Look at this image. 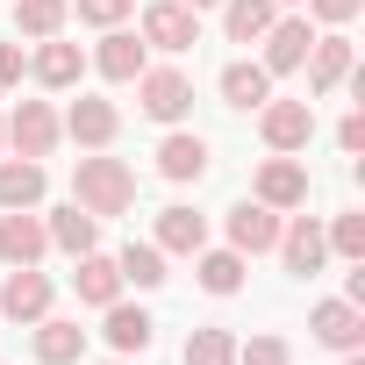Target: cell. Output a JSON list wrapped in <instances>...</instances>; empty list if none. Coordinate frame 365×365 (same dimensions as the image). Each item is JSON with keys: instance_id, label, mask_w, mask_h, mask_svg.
<instances>
[{"instance_id": "obj_1", "label": "cell", "mask_w": 365, "mask_h": 365, "mask_svg": "<svg viewBox=\"0 0 365 365\" xmlns=\"http://www.w3.org/2000/svg\"><path fill=\"white\" fill-rule=\"evenodd\" d=\"M72 201H79L93 222L129 215V208H136V172H129L122 158H108V150H86V158L72 165Z\"/></svg>"}, {"instance_id": "obj_2", "label": "cell", "mask_w": 365, "mask_h": 365, "mask_svg": "<svg viewBox=\"0 0 365 365\" xmlns=\"http://www.w3.org/2000/svg\"><path fill=\"white\" fill-rule=\"evenodd\" d=\"M136 108H143L150 122L179 129V122H187V108H194V79L179 72V65H143V72H136Z\"/></svg>"}, {"instance_id": "obj_3", "label": "cell", "mask_w": 365, "mask_h": 365, "mask_svg": "<svg viewBox=\"0 0 365 365\" xmlns=\"http://www.w3.org/2000/svg\"><path fill=\"white\" fill-rule=\"evenodd\" d=\"M258 136H265V150H279V158L308 150V143H315V101H265V108H258Z\"/></svg>"}, {"instance_id": "obj_4", "label": "cell", "mask_w": 365, "mask_h": 365, "mask_svg": "<svg viewBox=\"0 0 365 365\" xmlns=\"http://www.w3.org/2000/svg\"><path fill=\"white\" fill-rule=\"evenodd\" d=\"M51 301H58V287H51V272H36V265H8V279H0V315L8 322H43L51 315Z\"/></svg>"}, {"instance_id": "obj_5", "label": "cell", "mask_w": 365, "mask_h": 365, "mask_svg": "<svg viewBox=\"0 0 365 365\" xmlns=\"http://www.w3.org/2000/svg\"><path fill=\"white\" fill-rule=\"evenodd\" d=\"M251 201H265L272 215H294V208H308V165L272 150V158L258 165V187H251Z\"/></svg>"}, {"instance_id": "obj_6", "label": "cell", "mask_w": 365, "mask_h": 365, "mask_svg": "<svg viewBox=\"0 0 365 365\" xmlns=\"http://www.w3.org/2000/svg\"><path fill=\"white\" fill-rule=\"evenodd\" d=\"M58 122H65V136H72L79 150H108V143L122 136V108H115V101H101V93H79Z\"/></svg>"}, {"instance_id": "obj_7", "label": "cell", "mask_w": 365, "mask_h": 365, "mask_svg": "<svg viewBox=\"0 0 365 365\" xmlns=\"http://www.w3.org/2000/svg\"><path fill=\"white\" fill-rule=\"evenodd\" d=\"M58 136H65V122H58L51 101H15V115H8V143H15V158H51Z\"/></svg>"}, {"instance_id": "obj_8", "label": "cell", "mask_w": 365, "mask_h": 365, "mask_svg": "<svg viewBox=\"0 0 365 365\" xmlns=\"http://www.w3.org/2000/svg\"><path fill=\"white\" fill-rule=\"evenodd\" d=\"M194 43H201V15H194V8H179V0H158V8H143V51L179 58V51H194Z\"/></svg>"}, {"instance_id": "obj_9", "label": "cell", "mask_w": 365, "mask_h": 365, "mask_svg": "<svg viewBox=\"0 0 365 365\" xmlns=\"http://www.w3.org/2000/svg\"><path fill=\"white\" fill-rule=\"evenodd\" d=\"M258 43H265L258 65H265L272 79H287V72H301V58H308V43H315V22H308V15H279Z\"/></svg>"}, {"instance_id": "obj_10", "label": "cell", "mask_w": 365, "mask_h": 365, "mask_svg": "<svg viewBox=\"0 0 365 365\" xmlns=\"http://www.w3.org/2000/svg\"><path fill=\"white\" fill-rule=\"evenodd\" d=\"M29 79H36V86H51V93H72V86L86 79V51H79V43H65V36H43V43L29 51Z\"/></svg>"}, {"instance_id": "obj_11", "label": "cell", "mask_w": 365, "mask_h": 365, "mask_svg": "<svg viewBox=\"0 0 365 365\" xmlns=\"http://www.w3.org/2000/svg\"><path fill=\"white\" fill-rule=\"evenodd\" d=\"M301 65H308V93H315V101H322V93H336V86H351V72H358L351 36H336V29H329V36H315Z\"/></svg>"}, {"instance_id": "obj_12", "label": "cell", "mask_w": 365, "mask_h": 365, "mask_svg": "<svg viewBox=\"0 0 365 365\" xmlns=\"http://www.w3.org/2000/svg\"><path fill=\"white\" fill-rule=\"evenodd\" d=\"M272 251H279V258H287V272H301V279L329 265V237H322V222H315V215H287Z\"/></svg>"}, {"instance_id": "obj_13", "label": "cell", "mask_w": 365, "mask_h": 365, "mask_svg": "<svg viewBox=\"0 0 365 365\" xmlns=\"http://www.w3.org/2000/svg\"><path fill=\"white\" fill-rule=\"evenodd\" d=\"M308 336L322 351H358L365 344V308L358 301H315L308 308Z\"/></svg>"}, {"instance_id": "obj_14", "label": "cell", "mask_w": 365, "mask_h": 365, "mask_svg": "<svg viewBox=\"0 0 365 365\" xmlns=\"http://www.w3.org/2000/svg\"><path fill=\"white\" fill-rule=\"evenodd\" d=\"M51 251V230L36 208H0V265H36Z\"/></svg>"}, {"instance_id": "obj_15", "label": "cell", "mask_w": 365, "mask_h": 365, "mask_svg": "<svg viewBox=\"0 0 365 365\" xmlns=\"http://www.w3.org/2000/svg\"><path fill=\"white\" fill-rule=\"evenodd\" d=\"M150 329H158V322H150L136 301H108V308H101V336H108L115 358H143V351H150Z\"/></svg>"}, {"instance_id": "obj_16", "label": "cell", "mask_w": 365, "mask_h": 365, "mask_svg": "<svg viewBox=\"0 0 365 365\" xmlns=\"http://www.w3.org/2000/svg\"><path fill=\"white\" fill-rule=\"evenodd\" d=\"M158 172L172 179V187H194V179H208V136L172 129V136L158 143Z\"/></svg>"}, {"instance_id": "obj_17", "label": "cell", "mask_w": 365, "mask_h": 365, "mask_svg": "<svg viewBox=\"0 0 365 365\" xmlns=\"http://www.w3.org/2000/svg\"><path fill=\"white\" fill-rule=\"evenodd\" d=\"M143 65H150V58H143V36H136V29H101V51H93V72H101V79L136 86Z\"/></svg>"}, {"instance_id": "obj_18", "label": "cell", "mask_w": 365, "mask_h": 365, "mask_svg": "<svg viewBox=\"0 0 365 365\" xmlns=\"http://www.w3.org/2000/svg\"><path fill=\"white\" fill-rule=\"evenodd\" d=\"M279 222H287V215H272L265 201H237V208H230V251H244V258L272 251V244H279Z\"/></svg>"}, {"instance_id": "obj_19", "label": "cell", "mask_w": 365, "mask_h": 365, "mask_svg": "<svg viewBox=\"0 0 365 365\" xmlns=\"http://www.w3.org/2000/svg\"><path fill=\"white\" fill-rule=\"evenodd\" d=\"M36 336H29V351H36V365H79L86 358V329L72 322V315H43V322H29Z\"/></svg>"}, {"instance_id": "obj_20", "label": "cell", "mask_w": 365, "mask_h": 365, "mask_svg": "<svg viewBox=\"0 0 365 365\" xmlns=\"http://www.w3.org/2000/svg\"><path fill=\"white\" fill-rule=\"evenodd\" d=\"M43 230H51V244L65 251V258H86V251H101V222L72 201V208H51L43 215Z\"/></svg>"}, {"instance_id": "obj_21", "label": "cell", "mask_w": 365, "mask_h": 365, "mask_svg": "<svg viewBox=\"0 0 365 365\" xmlns=\"http://www.w3.org/2000/svg\"><path fill=\"white\" fill-rule=\"evenodd\" d=\"M72 294H79L86 308H108V301H122V272H115V258H101V251L72 258Z\"/></svg>"}, {"instance_id": "obj_22", "label": "cell", "mask_w": 365, "mask_h": 365, "mask_svg": "<svg viewBox=\"0 0 365 365\" xmlns=\"http://www.w3.org/2000/svg\"><path fill=\"white\" fill-rule=\"evenodd\" d=\"M43 187V158H0V208H36Z\"/></svg>"}, {"instance_id": "obj_23", "label": "cell", "mask_w": 365, "mask_h": 365, "mask_svg": "<svg viewBox=\"0 0 365 365\" xmlns=\"http://www.w3.org/2000/svg\"><path fill=\"white\" fill-rule=\"evenodd\" d=\"M208 244V215H194V208H165L158 215V251L165 258H194Z\"/></svg>"}, {"instance_id": "obj_24", "label": "cell", "mask_w": 365, "mask_h": 365, "mask_svg": "<svg viewBox=\"0 0 365 365\" xmlns=\"http://www.w3.org/2000/svg\"><path fill=\"white\" fill-rule=\"evenodd\" d=\"M222 101H230V108H265V101H272V72L251 65V58L222 65Z\"/></svg>"}, {"instance_id": "obj_25", "label": "cell", "mask_w": 365, "mask_h": 365, "mask_svg": "<svg viewBox=\"0 0 365 365\" xmlns=\"http://www.w3.org/2000/svg\"><path fill=\"white\" fill-rule=\"evenodd\" d=\"M272 22H279V0H222V29H230V43H258Z\"/></svg>"}, {"instance_id": "obj_26", "label": "cell", "mask_w": 365, "mask_h": 365, "mask_svg": "<svg viewBox=\"0 0 365 365\" xmlns=\"http://www.w3.org/2000/svg\"><path fill=\"white\" fill-rule=\"evenodd\" d=\"M194 272H201V287L215 294V301H230L237 287H244V251H194Z\"/></svg>"}, {"instance_id": "obj_27", "label": "cell", "mask_w": 365, "mask_h": 365, "mask_svg": "<svg viewBox=\"0 0 365 365\" xmlns=\"http://www.w3.org/2000/svg\"><path fill=\"white\" fill-rule=\"evenodd\" d=\"M115 272H122V287H143V294L172 279V272H165V251H158V244H122Z\"/></svg>"}, {"instance_id": "obj_28", "label": "cell", "mask_w": 365, "mask_h": 365, "mask_svg": "<svg viewBox=\"0 0 365 365\" xmlns=\"http://www.w3.org/2000/svg\"><path fill=\"white\" fill-rule=\"evenodd\" d=\"M65 15H72V0H15V36L43 43V36L65 29Z\"/></svg>"}, {"instance_id": "obj_29", "label": "cell", "mask_w": 365, "mask_h": 365, "mask_svg": "<svg viewBox=\"0 0 365 365\" xmlns=\"http://www.w3.org/2000/svg\"><path fill=\"white\" fill-rule=\"evenodd\" d=\"M179 358H187V365H237V336L230 329H187V351H179Z\"/></svg>"}, {"instance_id": "obj_30", "label": "cell", "mask_w": 365, "mask_h": 365, "mask_svg": "<svg viewBox=\"0 0 365 365\" xmlns=\"http://www.w3.org/2000/svg\"><path fill=\"white\" fill-rule=\"evenodd\" d=\"M322 237H329V251H336V258H351V265L365 258V215H358V208H351V215H336Z\"/></svg>"}, {"instance_id": "obj_31", "label": "cell", "mask_w": 365, "mask_h": 365, "mask_svg": "<svg viewBox=\"0 0 365 365\" xmlns=\"http://www.w3.org/2000/svg\"><path fill=\"white\" fill-rule=\"evenodd\" d=\"M72 8H79V22H86V29H122L136 0H72Z\"/></svg>"}, {"instance_id": "obj_32", "label": "cell", "mask_w": 365, "mask_h": 365, "mask_svg": "<svg viewBox=\"0 0 365 365\" xmlns=\"http://www.w3.org/2000/svg\"><path fill=\"white\" fill-rule=\"evenodd\" d=\"M237 365H294V351H287V336H251V344H237Z\"/></svg>"}, {"instance_id": "obj_33", "label": "cell", "mask_w": 365, "mask_h": 365, "mask_svg": "<svg viewBox=\"0 0 365 365\" xmlns=\"http://www.w3.org/2000/svg\"><path fill=\"white\" fill-rule=\"evenodd\" d=\"M358 8H365V0H308V22L344 29V22H358Z\"/></svg>"}, {"instance_id": "obj_34", "label": "cell", "mask_w": 365, "mask_h": 365, "mask_svg": "<svg viewBox=\"0 0 365 365\" xmlns=\"http://www.w3.org/2000/svg\"><path fill=\"white\" fill-rule=\"evenodd\" d=\"M22 72H29L22 43H0V93H8V86H22Z\"/></svg>"}, {"instance_id": "obj_35", "label": "cell", "mask_w": 365, "mask_h": 365, "mask_svg": "<svg viewBox=\"0 0 365 365\" xmlns=\"http://www.w3.org/2000/svg\"><path fill=\"white\" fill-rule=\"evenodd\" d=\"M336 150H344V158L365 150V115H344V122H336Z\"/></svg>"}, {"instance_id": "obj_36", "label": "cell", "mask_w": 365, "mask_h": 365, "mask_svg": "<svg viewBox=\"0 0 365 365\" xmlns=\"http://www.w3.org/2000/svg\"><path fill=\"white\" fill-rule=\"evenodd\" d=\"M179 8H194V15H208V8H222V0H179Z\"/></svg>"}, {"instance_id": "obj_37", "label": "cell", "mask_w": 365, "mask_h": 365, "mask_svg": "<svg viewBox=\"0 0 365 365\" xmlns=\"http://www.w3.org/2000/svg\"><path fill=\"white\" fill-rule=\"evenodd\" d=\"M0 150H8V115H0Z\"/></svg>"}, {"instance_id": "obj_38", "label": "cell", "mask_w": 365, "mask_h": 365, "mask_svg": "<svg viewBox=\"0 0 365 365\" xmlns=\"http://www.w3.org/2000/svg\"><path fill=\"white\" fill-rule=\"evenodd\" d=\"M344 365H365V358H358V351H344Z\"/></svg>"}, {"instance_id": "obj_39", "label": "cell", "mask_w": 365, "mask_h": 365, "mask_svg": "<svg viewBox=\"0 0 365 365\" xmlns=\"http://www.w3.org/2000/svg\"><path fill=\"white\" fill-rule=\"evenodd\" d=\"M108 365H122V358H108Z\"/></svg>"}]
</instances>
